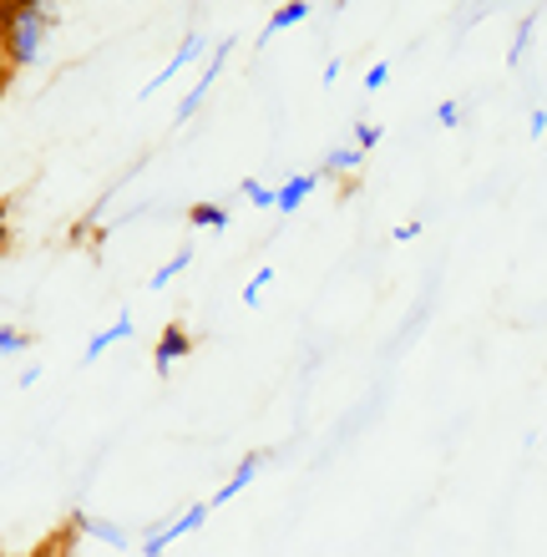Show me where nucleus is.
<instances>
[{
  "mask_svg": "<svg viewBox=\"0 0 547 557\" xmlns=\"http://www.w3.org/2000/svg\"><path fill=\"white\" fill-rule=\"evenodd\" d=\"M41 30H46V15L36 5H15L11 11V51L21 61H36V46H41Z\"/></svg>",
  "mask_w": 547,
  "mask_h": 557,
  "instance_id": "obj_1",
  "label": "nucleus"
},
{
  "mask_svg": "<svg viewBox=\"0 0 547 557\" xmlns=\"http://www.w3.org/2000/svg\"><path fill=\"white\" fill-rule=\"evenodd\" d=\"M310 188H314V177H295V183H289V188H284L279 198H274V203H279L284 213H295V208H299V198H304V193H310Z\"/></svg>",
  "mask_w": 547,
  "mask_h": 557,
  "instance_id": "obj_2",
  "label": "nucleus"
},
{
  "mask_svg": "<svg viewBox=\"0 0 547 557\" xmlns=\"http://www.w3.org/2000/svg\"><path fill=\"white\" fill-rule=\"evenodd\" d=\"M122 335H133V320H117V324H112V330H107V335H97V339H91V345H87V360H97V355H102L107 345H112V339H122Z\"/></svg>",
  "mask_w": 547,
  "mask_h": 557,
  "instance_id": "obj_3",
  "label": "nucleus"
},
{
  "mask_svg": "<svg viewBox=\"0 0 547 557\" xmlns=\"http://www.w3.org/2000/svg\"><path fill=\"white\" fill-rule=\"evenodd\" d=\"M304 15H310V11H304V5H299V0H295V5H284V11L274 15V21H269L264 41H269V36H274V30H284V26H295V21H304Z\"/></svg>",
  "mask_w": 547,
  "mask_h": 557,
  "instance_id": "obj_4",
  "label": "nucleus"
},
{
  "mask_svg": "<svg viewBox=\"0 0 547 557\" xmlns=\"http://www.w3.org/2000/svg\"><path fill=\"white\" fill-rule=\"evenodd\" d=\"M188 350V339H183V330H167V345H163V355H158V366H173V355H183Z\"/></svg>",
  "mask_w": 547,
  "mask_h": 557,
  "instance_id": "obj_5",
  "label": "nucleus"
},
{
  "mask_svg": "<svg viewBox=\"0 0 547 557\" xmlns=\"http://www.w3.org/2000/svg\"><path fill=\"white\" fill-rule=\"evenodd\" d=\"M178 269H188V253H178V259H173V264H167V269H163V274H158V278H152V284H158V289H163V284H167V278H173V274H178Z\"/></svg>",
  "mask_w": 547,
  "mask_h": 557,
  "instance_id": "obj_6",
  "label": "nucleus"
},
{
  "mask_svg": "<svg viewBox=\"0 0 547 557\" xmlns=\"http://www.w3.org/2000/svg\"><path fill=\"white\" fill-rule=\"evenodd\" d=\"M26 345V335H15V330H0V350H21Z\"/></svg>",
  "mask_w": 547,
  "mask_h": 557,
  "instance_id": "obj_7",
  "label": "nucleus"
},
{
  "mask_svg": "<svg viewBox=\"0 0 547 557\" xmlns=\"http://www.w3.org/2000/svg\"><path fill=\"white\" fill-rule=\"evenodd\" d=\"M192 219H198V223H228V219H223V213H219V208H198Z\"/></svg>",
  "mask_w": 547,
  "mask_h": 557,
  "instance_id": "obj_8",
  "label": "nucleus"
}]
</instances>
